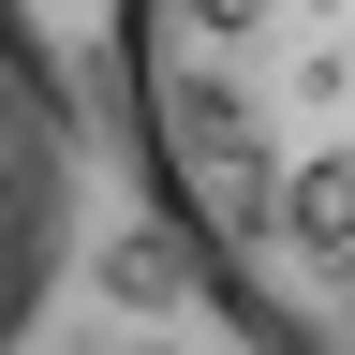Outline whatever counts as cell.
Listing matches in <instances>:
<instances>
[{
	"mask_svg": "<svg viewBox=\"0 0 355 355\" xmlns=\"http://www.w3.org/2000/svg\"><path fill=\"white\" fill-rule=\"evenodd\" d=\"M119 133L252 355H355V0H119Z\"/></svg>",
	"mask_w": 355,
	"mask_h": 355,
	"instance_id": "1",
	"label": "cell"
},
{
	"mask_svg": "<svg viewBox=\"0 0 355 355\" xmlns=\"http://www.w3.org/2000/svg\"><path fill=\"white\" fill-rule=\"evenodd\" d=\"M60 207H74V104H60V60H44V30L0 0V340L44 311Z\"/></svg>",
	"mask_w": 355,
	"mask_h": 355,
	"instance_id": "2",
	"label": "cell"
},
{
	"mask_svg": "<svg viewBox=\"0 0 355 355\" xmlns=\"http://www.w3.org/2000/svg\"><path fill=\"white\" fill-rule=\"evenodd\" d=\"M104 296H133V311H178V296H193V252L148 222V237H119V252H104Z\"/></svg>",
	"mask_w": 355,
	"mask_h": 355,
	"instance_id": "3",
	"label": "cell"
}]
</instances>
